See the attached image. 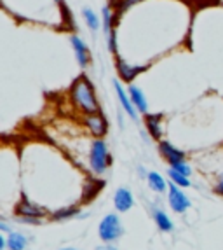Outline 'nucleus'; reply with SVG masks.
I'll use <instances>...</instances> for the list:
<instances>
[{"label":"nucleus","mask_w":223,"mask_h":250,"mask_svg":"<svg viewBox=\"0 0 223 250\" xmlns=\"http://www.w3.org/2000/svg\"><path fill=\"white\" fill-rule=\"evenodd\" d=\"M149 184H150V188H152L153 191H157V192H162L166 189L164 179H162L159 173H155V171H150V173H149Z\"/></svg>","instance_id":"16"},{"label":"nucleus","mask_w":223,"mask_h":250,"mask_svg":"<svg viewBox=\"0 0 223 250\" xmlns=\"http://www.w3.org/2000/svg\"><path fill=\"white\" fill-rule=\"evenodd\" d=\"M216 192L223 196V175L220 177V180H218V186H216Z\"/></svg>","instance_id":"23"},{"label":"nucleus","mask_w":223,"mask_h":250,"mask_svg":"<svg viewBox=\"0 0 223 250\" xmlns=\"http://www.w3.org/2000/svg\"><path fill=\"white\" fill-rule=\"evenodd\" d=\"M129 96H131L132 104L136 105V108L140 112H147L149 110V105H147V100H145V95L141 89H138L136 86H131L129 88Z\"/></svg>","instance_id":"13"},{"label":"nucleus","mask_w":223,"mask_h":250,"mask_svg":"<svg viewBox=\"0 0 223 250\" xmlns=\"http://www.w3.org/2000/svg\"><path fill=\"white\" fill-rule=\"evenodd\" d=\"M110 20H112L110 9L105 7L103 9V25H105V34H107V35L112 34V23H110Z\"/></svg>","instance_id":"19"},{"label":"nucleus","mask_w":223,"mask_h":250,"mask_svg":"<svg viewBox=\"0 0 223 250\" xmlns=\"http://www.w3.org/2000/svg\"><path fill=\"white\" fill-rule=\"evenodd\" d=\"M16 212L19 213L21 217H37V219L42 215H46V210L37 207V205H33L32 201H28L26 198H23V201L16 207Z\"/></svg>","instance_id":"6"},{"label":"nucleus","mask_w":223,"mask_h":250,"mask_svg":"<svg viewBox=\"0 0 223 250\" xmlns=\"http://www.w3.org/2000/svg\"><path fill=\"white\" fill-rule=\"evenodd\" d=\"M169 177L173 179V182L176 184V186H182V188H188V186H190L186 175H183V173H180V171L173 170V168L169 170Z\"/></svg>","instance_id":"17"},{"label":"nucleus","mask_w":223,"mask_h":250,"mask_svg":"<svg viewBox=\"0 0 223 250\" xmlns=\"http://www.w3.org/2000/svg\"><path fill=\"white\" fill-rule=\"evenodd\" d=\"M140 0H120L119 2V11H126V9H129L131 5L138 4Z\"/></svg>","instance_id":"22"},{"label":"nucleus","mask_w":223,"mask_h":250,"mask_svg":"<svg viewBox=\"0 0 223 250\" xmlns=\"http://www.w3.org/2000/svg\"><path fill=\"white\" fill-rule=\"evenodd\" d=\"M86 125H87V128L91 129V133L96 135V137H103L108 129L107 121H105V117L101 116V114H91V116H87Z\"/></svg>","instance_id":"5"},{"label":"nucleus","mask_w":223,"mask_h":250,"mask_svg":"<svg viewBox=\"0 0 223 250\" xmlns=\"http://www.w3.org/2000/svg\"><path fill=\"white\" fill-rule=\"evenodd\" d=\"M63 250H75V249H63Z\"/></svg>","instance_id":"25"},{"label":"nucleus","mask_w":223,"mask_h":250,"mask_svg":"<svg viewBox=\"0 0 223 250\" xmlns=\"http://www.w3.org/2000/svg\"><path fill=\"white\" fill-rule=\"evenodd\" d=\"M161 119H162L161 114H150V116H147V128H149L150 135H152L153 138H157V140L162 135Z\"/></svg>","instance_id":"12"},{"label":"nucleus","mask_w":223,"mask_h":250,"mask_svg":"<svg viewBox=\"0 0 223 250\" xmlns=\"http://www.w3.org/2000/svg\"><path fill=\"white\" fill-rule=\"evenodd\" d=\"M72 100L87 116L98 114L99 107H98V100H96L94 96V91H93V86L84 77L77 79L74 83V86H72Z\"/></svg>","instance_id":"1"},{"label":"nucleus","mask_w":223,"mask_h":250,"mask_svg":"<svg viewBox=\"0 0 223 250\" xmlns=\"http://www.w3.org/2000/svg\"><path fill=\"white\" fill-rule=\"evenodd\" d=\"M171 168L173 170H176V171H180V173H183V175H190V167L188 165H185L183 161H180V163H174V165H171Z\"/></svg>","instance_id":"21"},{"label":"nucleus","mask_w":223,"mask_h":250,"mask_svg":"<svg viewBox=\"0 0 223 250\" xmlns=\"http://www.w3.org/2000/svg\"><path fill=\"white\" fill-rule=\"evenodd\" d=\"M115 208L120 210V212H126V210H129L132 207V194L129 189H119V191L115 192Z\"/></svg>","instance_id":"7"},{"label":"nucleus","mask_w":223,"mask_h":250,"mask_svg":"<svg viewBox=\"0 0 223 250\" xmlns=\"http://www.w3.org/2000/svg\"><path fill=\"white\" fill-rule=\"evenodd\" d=\"M115 91H117V95H119V100H120V104H122V107H124L126 112L129 114V117L136 119V110H134V105H132L131 96L126 95V91L122 89V86H120L119 83H115Z\"/></svg>","instance_id":"11"},{"label":"nucleus","mask_w":223,"mask_h":250,"mask_svg":"<svg viewBox=\"0 0 223 250\" xmlns=\"http://www.w3.org/2000/svg\"><path fill=\"white\" fill-rule=\"evenodd\" d=\"M153 217H155V222H157V226L161 228L162 231H171V229H173V224H171L169 217L166 215L164 212H161V210H155V212H153Z\"/></svg>","instance_id":"15"},{"label":"nucleus","mask_w":223,"mask_h":250,"mask_svg":"<svg viewBox=\"0 0 223 250\" xmlns=\"http://www.w3.org/2000/svg\"><path fill=\"white\" fill-rule=\"evenodd\" d=\"M120 234H122V226H120L119 217L113 215V213L105 217L101 224H99V236H101V240L110 243L113 240H117Z\"/></svg>","instance_id":"3"},{"label":"nucleus","mask_w":223,"mask_h":250,"mask_svg":"<svg viewBox=\"0 0 223 250\" xmlns=\"http://www.w3.org/2000/svg\"><path fill=\"white\" fill-rule=\"evenodd\" d=\"M169 205L174 212H185V210L190 207L188 198H186L182 192V189H178L174 184L169 186Z\"/></svg>","instance_id":"4"},{"label":"nucleus","mask_w":223,"mask_h":250,"mask_svg":"<svg viewBox=\"0 0 223 250\" xmlns=\"http://www.w3.org/2000/svg\"><path fill=\"white\" fill-rule=\"evenodd\" d=\"M117 70H119L120 77H122L126 83H131V81L134 79V77H136L143 68L141 67H131V65L124 63L122 60H119V62H117Z\"/></svg>","instance_id":"10"},{"label":"nucleus","mask_w":223,"mask_h":250,"mask_svg":"<svg viewBox=\"0 0 223 250\" xmlns=\"http://www.w3.org/2000/svg\"><path fill=\"white\" fill-rule=\"evenodd\" d=\"M112 163V158L108 154L107 146L103 140H94L91 147V168L94 173H103L107 167Z\"/></svg>","instance_id":"2"},{"label":"nucleus","mask_w":223,"mask_h":250,"mask_svg":"<svg viewBox=\"0 0 223 250\" xmlns=\"http://www.w3.org/2000/svg\"><path fill=\"white\" fill-rule=\"evenodd\" d=\"M72 46L75 49V54H77V60H79L80 67H87L89 65V51H87L86 44L80 41L79 37H72Z\"/></svg>","instance_id":"8"},{"label":"nucleus","mask_w":223,"mask_h":250,"mask_svg":"<svg viewBox=\"0 0 223 250\" xmlns=\"http://www.w3.org/2000/svg\"><path fill=\"white\" fill-rule=\"evenodd\" d=\"M77 213H79V210L75 208V207H72V208H65L63 212L54 213V219H68V217H74Z\"/></svg>","instance_id":"20"},{"label":"nucleus","mask_w":223,"mask_h":250,"mask_svg":"<svg viewBox=\"0 0 223 250\" xmlns=\"http://www.w3.org/2000/svg\"><path fill=\"white\" fill-rule=\"evenodd\" d=\"M7 247L11 250H23L26 247V238L19 233H11L7 238Z\"/></svg>","instance_id":"14"},{"label":"nucleus","mask_w":223,"mask_h":250,"mask_svg":"<svg viewBox=\"0 0 223 250\" xmlns=\"http://www.w3.org/2000/svg\"><path fill=\"white\" fill-rule=\"evenodd\" d=\"M161 154L164 156L167 161L171 163V165H174V163H180L183 161V158H185V154H183L182 150L174 149L173 146H171L169 142H161Z\"/></svg>","instance_id":"9"},{"label":"nucleus","mask_w":223,"mask_h":250,"mask_svg":"<svg viewBox=\"0 0 223 250\" xmlns=\"http://www.w3.org/2000/svg\"><path fill=\"white\" fill-rule=\"evenodd\" d=\"M98 250H115V249H113V247H99Z\"/></svg>","instance_id":"24"},{"label":"nucleus","mask_w":223,"mask_h":250,"mask_svg":"<svg viewBox=\"0 0 223 250\" xmlns=\"http://www.w3.org/2000/svg\"><path fill=\"white\" fill-rule=\"evenodd\" d=\"M84 18H86V23L89 25V28H91V30H96L99 26L98 16H96V14L93 13L91 9H86V11H84Z\"/></svg>","instance_id":"18"}]
</instances>
